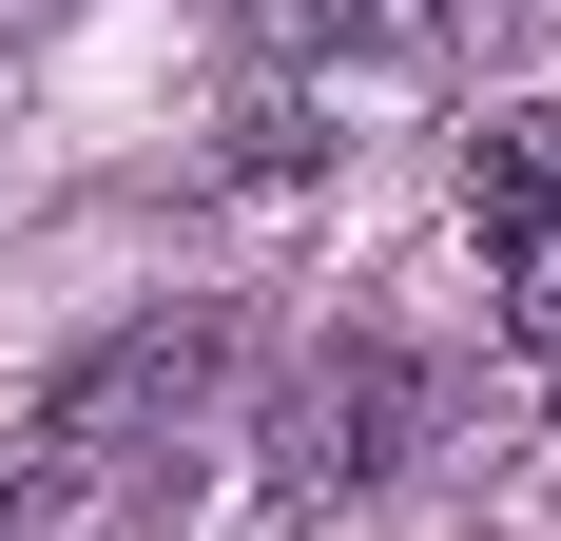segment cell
Masks as SVG:
<instances>
[{
  "label": "cell",
  "mask_w": 561,
  "mask_h": 541,
  "mask_svg": "<svg viewBox=\"0 0 561 541\" xmlns=\"http://www.w3.org/2000/svg\"><path fill=\"white\" fill-rule=\"evenodd\" d=\"M407 426H426V368H407L388 329H330V348H290L252 464H272V503H368L407 464Z\"/></svg>",
  "instance_id": "obj_1"
},
{
  "label": "cell",
  "mask_w": 561,
  "mask_h": 541,
  "mask_svg": "<svg viewBox=\"0 0 561 541\" xmlns=\"http://www.w3.org/2000/svg\"><path fill=\"white\" fill-rule=\"evenodd\" d=\"M465 214H484V290H504V329L561 348V97H523V116L465 136Z\"/></svg>",
  "instance_id": "obj_2"
},
{
  "label": "cell",
  "mask_w": 561,
  "mask_h": 541,
  "mask_svg": "<svg viewBox=\"0 0 561 541\" xmlns=\"http://www.w3.org/2000/svg\"><path fill=\"white\" fill-rule=\"evenodd\" d=\"M272 78L310 116H348V97H446L465 78V20L446 0H272Z\"/></svg>",
  "instance_id": "obj_3"
}]
</instances>
